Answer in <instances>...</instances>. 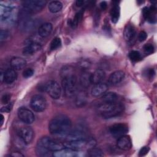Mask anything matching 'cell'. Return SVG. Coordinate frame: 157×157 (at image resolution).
Listing matches in <instances>:
<instances>
[{
  "mask_svg": "<svg viewBox=\"0 0 157 157\" xmlns=\"http://www.w3.org/2000/svg\"><path fill=\"white\" fill-rule=\"evenodd\" d=\"M71 127L72 123L69 118L61 114L51 120L48 124V130L52 135L66 136L71 131Z\"/></svg>",
  "mask_w": 157,
  "mask_h": 157,
  "instance_id": "cell-1",
  "label": "cell"
},
{
  "mask_svg": "<svg viewBox=\"0 0 157 157\" xmlns=\"http://www.w3.org/2000/svg\"><path fill=\"white\" fill-rule=\"evenodd\" d=\"M124 109V105L119 102L112 103H102L98 107V112L105 119L118 117L123 113Z\"/></svg>",
  "mask_w": 157,
  "mask_h": 157,
  "instance_id": "cell-2",
  "label": "cell"
},
{
  "mask_svg": "<svg viewBox=\"0 0 157 157\" xmlns=\"http://www.w3.org/2000/svg\"><path fill=\"white\" fill-rule=\"evenodd\" d=\"M61 85L64 94L67 98L75 96L78 92L77 78L75 75L63 78Z\"/></svg>",
  "mask_w": 157,
  "mask_h": 157,
  "instance_id": "cell-3",
  "label": "cell"
},
{
  "mask_svg": "<svg viewBox=\"0 0 157 157\" xmlns=\"http://www.w3.org/2000/svg\"><path fill=\"white\" fill-rule=\"evenodd\" d=\"M37 144L42 146L51 152L56 151L65 148L63 143H61L58 140L51 139L50 137L47 136L40 138L38 140Z\"/></svg>",
  "mask_w": 157,
  "mask_h": 157,
  "instance_id": "cell-4",
  "label": "cell"
},
{
  "mask_svg": "<svg viewBox=\"0 0 157 157\" xmlns=\"http://www.w3.org/2000/svg\"><path fill=\"white\" fill-rule=\"evenodd\" d=\"M47 2L45 0H28L23 1L22 6L25 12L28 13H32L42 10Z\"/></svg>",
  "mask_w": 157,
  "mask_h": 157,
  "instance_id": "cell-5",
  "label": "cell"
},
{
  "mask_svg": "<svg viewBox=\"0 0 157 157\" xmlns=\"http://www.w3.org/2000/svg\"><path fill=\"white\" fill-rule=\"evenodd\" d=\"M30 105L32 109L35 112H40L45 109L47 101L43 96L40 94H35L31 98Z\"/></svg>",
  "mask_w": 157,
  "mask_h": 157,
  "instance_id": "cell-6",
  "label": "cell"
},
{
  "mask_svg": "<svg viewBox=\"0 0 157 157\" xmlns=\"http://www.w3.org/2000/svg\"><path fill=\"white\" fill-rule=\"evenodd\" d=\"M45 90L48 94L53 99H58L61 93V89L58 83L55 80H49L45 85Z\"/></svg>",
  "mask_w": 157,
  "mask_h": 157,
  "instance_id": "cell-7",
  "label": "cell"
},
{
  "mask_svg": "<svg viewBox=\"0 0 157 157\" xmlns=\"http://www.w3.org/2000/svg\"><path fill=\"white\" fill-rule=\"evenodd\" d=\"M17 115L19 119L25 123L31 124L34 121L35 117L34 113L26 107H20L18 109Z\"/></svg>",
  "mask_w": 157,
  "mask_h": 157,
  "instance_id": "cell-8",
  "label": "cell"
},
{
  "mask_svg": "<svg viewBox=\"0 0 157 157\" xmlns=\"http://www.w3.org/2000/svg\"><path fill=\"white\" fill-rule=\"evenodd\" d=\"M18 136L24 144H29L33 140L34 132L31 127L25 126L20 129L18 131Z\"/></svg>",
  "mask_w": 157,
  "mask_h": 157,
  "instance_id": "cell-9",
  "label": "cell"
},
{
  "mask_svg": "<svg viewBox=\"0 0 157 157\" xmlns=\"http://www.w3.org/2000/svg\"><path fill=\"white\" fill-rule=\"evenodd\" d=\"M13 8L9 5L0 6V18L1 22H10L13 20Z\"/></svg>",
  "mask_w": 157,
  "mask_h": 157,
  "instance_id": "cell-10",
  "label": "cell"
},
{
  "mask_svg": "<svg viewBox=\"0 0 157 157\" xmlns=\"http://www.w3.org/2000/svg\"><path fill=\"white\" fill-rule=\"evenodd\" d=\"M109 131L115 138L118 139L128 132V127L124 123H116L109 127Z\"/></svg>",
  "mask_w": 157,
  "mask_h": 157,
  "instance_id": "cell-11",
  "label": "cell"
},
{
  "mask_svg": "<svg viewBox=\"0 0 157 157\" xmlns=\"http://www.w3.org/2000/svg\"><path fill=\"white\" fill-rule=\"evenodd\" d=\"M52 155L55 157H80L84 154L80 150H74L67 148H64L62 150L54 151Z\"/></svg>",
  "mask_w": 157,
  "mask_h": 157,
  "instance_id": "cell-12",
  "label": "cell"
},
{
  "mask_svg": "<svg viewBox=\"0 0 157 157\" xmlns=\"http://www.w3.org/2000/svg\"><path fill=\"white\" fill-rule=\"evenodd\" d=\"M37 20L31 18H23L20 23V28L25 32H29L34 30L37 26Z\"/></svg>",
  "mask_w": 157,
  "mask_h": 157,
  "instance_id": "cell-13",
  "label": "cell"
},
{
  "mask_svg": "<svg viewBox=\"0 0 157 157\" xmlns=\"http://www.w3.org/2000/svg\"><path fill=\"white\" fill-rule=\"evenodd\" d=\"M42 46L39 42H29L23 48V54L25 56L33 55L40 50Z\"/></svg>",
  "mask_w": 157,
  "mask_h": 157,
  "instance_id": "cell-14",
  "label": "cell"
},
{
  "mask_svg": "<svg viewBox=\"0 0 157 157\" xmlns=\"http://www.w3.org/2000/svg\"><path fill=\"white\" fill-rule=\"evenodd\" d=\"M136 36V32L134 27L130 24L126 25L124 30V37L127 42L129 44H133Z\"/></svg>",
  "mask_w": 157,
  "mask_h": 157,
  "instance_id": "cell-15",
  "label": "cell"
},
{
  "mask_svg": "<svg viewBox=\"0 0 157 157\" xmlns=\"http://www.w3.org/2000/svg\"><path fill=\"white\" fill-rule=\"evenodd\" d=\"M64 145L65 148H70L74 150H80L84 147L86 145L87 142L85 139L77 140H69L64 142Z\"/></svg>",
  "mask_w": 157,
  "mask_h": 157,
  "instance_id": "cell-16",
  "label": "cell"
},
{
  "mask_svg": "<svg viewBox=\"0 0 157 157\" xmlns=\"http://www.w3.org/2000/svg\"><path fill=\"white\" fill-rule=\"evenodd\" d=\"M117 147L123 150H129L132 147L131 139L129 136L124 135L117 139Z\"/></svg>",
  "mask_w": 157,
  "mask_h": 157,
  "instance_id": "cell-17",
  "label": "cell"
},
{
  "mask_svg": "<svg viewBox=\"0 0 157 157\" xmlns=\"http://www.w3.org/2000/svg\"><path fill=\"white\" fill-rule=\"evenodd\" d=\"M125 74L123 71L118 70L112 72L109 77V83L111 85H115L120 83L124 78Z\"/></svg>",
  "mask_w": 157,
  "mask_h": 157,
  "instance_id": "cell-18",
  "label": "cell"
},
{
  "mask_svg": "<svg viewBox=\"0 0 157 157\" xmlns=\"http://www.w3.org/2000/svg\"><path fill=\"white\" fill-rule=\"evenodd\" d=\"M108 90V86L104 83H99L95 84L91 90V94L94 97L102 96Z\"/></svg>",
  "mask_w": 157,
  "mask_h": 157,
  "instance_id": "cell-19",
  "label": "cell"
},
{
  "mask_svg": "<svg viewBox=\"0 0 157 157\" xmlns=\"http://www.w3.org/2000/svg\"><path fill=\"white\" fill-rule=\"evenodd\" d=\"M10 64L11 68L13 69L14 70H21L25 67L26 64V61L23 58L15 56L11 59Z\"/></svg>",
  "mask_w": 157,
  "mask_h": 157,
  "instance_id": "cell-20",
  "label": "cell"
},
{
  "mask_svg": "<svg viewBox=\"0 0 157 157\" xmlns=\"http://www.w3.org/2000/svg\"><path fill=\"white\" fill-rule=\"evenodd\" d=\"M105 77V72L102 69H97L91 75V83L95 85L101 83Z\"/></svg>",
  "mask_w": 157,
  "mask_h": 157,
  "instance_id": "cell-21",
  "label": "cell"
},
{
  "mask_svg": "<svg viewBox=\"0 0 157 157\" xmlns=\"http://www.w3.org/2000/svg\"><path fill=\"white\" fill-rule=\"evenodd\" d=\"M66 139L67 141L69 140H77L85 139V133L80 130H74L70 131L66 135Z\"/></svg>",
  "mask_w": 157,
  "mask_h": 157,
  "instance_id": "cell-22",
  "label": "cell"
},
{
  "mask_svg": "<svg viewBox=\"0 0 157 157\" xmlns=\"http://www.w3.org/2000/svg\"><path fill=\"white\" fill-rule=\"evenodd\" d=\"M88 96L86 93L85 91H80L77 92L75 95V104L77 107H82L84 106L87 102Z\"/></svg>",
  "mask_w": 157,
  "mask_h": 157,
  "instance_id": "cell-23",
  "label": "cell"
},
{
  "mask_svg": "<svg viewBox=\"0 0 157 157\" xmlns=\"http://www.w3.org/2000/svg\"><path fill=\"white\" fill-rule=\"evenodd\" d=\"M52 31V25L50 23H45L40 26L38 29V34L41 37H46Z\"/></svg>",
  "mask_w": 157,
  "mask_h": 157,
  "instance_id": "cell-24",
  "label": "cell"
},
{
  "mask_svg": "<svg viewBox=\"0 0 157 157\" xmlns=\"http://www.w3.org/2000/svg\"><path fill=\"white\" fill-rule=\"evenodd\" d=\"M17 78V74L16 71L12 68L7 69L5 71L4 82L7 84H10L15 82Z\"/></svg>",
  "mask_w": 157,
  "mask_h": 157,
  "instance_id": "cell-25",
  "label": "cell"
},
{
  "mask_svg": "<svg viewBox=\"0 0 157 157\" xmlns=\"http://www.w3.org/2000/svg\"><path fill=\"white\" fill-rule=\"evenodd\" d=\"M118 95L113 92H108L104 93L102 97L101 100L102 101L103 103H112V102H118Z\"/></svg>",
  "mask_w": 157,
  "mask_h": 157,
  "instance_id": "cell-26",
  "label": "cell"
},
{
  "mask_svg": "<svg viewBox=\"0 0 157 157\" xmlns=\"http://www.w3.org/2000/svg\"><path fill=\"white\" fill-rule=\"evenodd\" d=\"M91 75L90 72L87 71L83 72L80 77V85L84 88H88L91 83Z\"/></svg>",
  "mask_w": 157,
  "mask_h": 157,
  "instance_id": "cell-27",
  "label": "cell"
},
{
  "mask_svg": "<svg viewBox=\"0 0 157 157\" xmlns=\"http://www.w3.org/2000/svg\"><path fill=\"white\" fill-rule=\"evenodd\" d=\"M120 7L117 4H113L111 10H110V17L113 23H116L120 17Z\"/></svg>",
  "mask_w": 157,
  "mask_h": 157,
  "instance_id": "cell-28",
  "label": "cell"
},
{
  "mask_svg": "<svg viewBox=\"0 0 157 157\" xmlns=\"http://www.w3.org/2000/svg\"><path fill=\"white\" fill-rule=\"evenodd\" d=\"M48 7L50 12L57 13L62 9L63 4L59 1H53L49 3Z\"/></svg>",
  "mask_w": 157,
  "mask_h": 157,
  "instance_id": "cell-29",
  "label": "cell"
},
{
  "mask_svg": "<svg viewBox=\"0 0 157 157\" xmlns=\"http://www.w3.org/2000/svg\"><path fill=\"white\" fill-rule=\"evenodd\" d=\"M74 75H75L74 68L71 66H65L60 71V76L62 78Z\"/></svg>",
  "mask_w": 157,
  "mask_h": 157,
  "instance_id": "cell-30",
  "label": "cell"
},
{
  "mask_svg": "<svg viewBox=\"0 0 157 157\" xmlns=\"http://www.w3.org/2000/svg\"><path fill=\"white\" fill-rule=\"evenodd\" d=\"M84 10L82 9V10H80L77 13H76L74 18L73 20H69V25L71 26L73 28H75L77 26L79 22L82 20V17H83V14Z\"/></svg>",
  "mask_w": 157,
  "mask_h": 157,
  "instance_id": "cell-31",
  "label": "cell"
},
{
  "mask_svg": "<svg viewBox=\"0 0 157 157\" xmlns=\"http://www.w3.org/2000/svg\"><path fill=\"white\" fill-rule=\"evenodd\" d=\"M88 155L91 157H100L103 156V153L100 148L93 147L88 150Z\"/></svg>",
  "mask_w": 157,
  "mask_h": 157,
  "instance_id": "cell-32",
  "label": "cell"
},
{
  "mask_svg": "<svg viewBox=\"0 0 157 157\" xmlns=\"http://www.w3.org/2000/svg\"><path fill=\"white\" fill-rule=\"evenodd\" d=\"M36 150L37 155L39 156H48L50 155V153H51V151H50L47 148H45L39 145H37V144L36 145Z\"/></svg>",
  "mask_w": 157,
  "mask_h": 157,
  "instance_id": "cell-33",
  "label": "cell"
},
{
  "mask_svg": "<svg viewBox=\"0 0 157 157\" xmlns=\"http://www.w3.org/2000/svg\"><path fill=\"white\" fill-rule=\"evenodd\" d=\"M91 65V63L90 61L86 58L80 59L78 62V66L83 70L88 69Z\"/></svg>",
  "mask_w": 157,
  "mask_h": 157,
  "instance_id": "cell-34",
  "label": "cell"
},
{
  "mask_svg": "<svg viewBox=\"0 0 157 157\" xmlns=\"http://www.w3.org/2000/svg\"><path fill=\"white\" fill-rule=\"evenodd\" d=\"M129 58H130V59L131 61H134V62H137V61H139L141 60L142 56H141V54L138 51L132 50V51L129 52Z\"/></svg>",
  "mask_w": 157,
  "mask_h": 157,
  "instance_id": "cell-35",
  "label": "cell"
},
{
  "mask_svg": "<svg viewBox=\"0 0 157 157\" xmlns=\"http://www.w3.org/2000/svg\"><path fill=\"white\" fill-rule=\"evenodd\" d=\"M61 45V40L59 37L54 38L50 43V48L51 50H54L59 48Z\"/></svg>",
  "mask_w": 157,
  "mask_h": 157,
  "instance_id": "cell-36",
  "label": "cell"
},
{
  "mask_svg": "<svg viewBox=\"0 0 157 157\" xmlns=\"http://www.w3.org/2000/svg\"><path fill=\"white\" fill-rule=\"evenodd\" d=\"M144 51L147 55L151 54L154 52V47L151 44H146L144 46Z\"/></svg>",
  "mask_w": 157,
  "mask_h": 157,
  "instance_id": "cell-37",
  "label": "cell"
},
{
  "mask_svg": "<svg viewBox=\"0 0 157 157\" xmlns=\"http://www.w3.org/2000/svg\"><path fill=\"white\" fill-rule=\"evenodd\" d=\"M9 36H10V33L8 31L1 29V31H0V40H1V42L4 41L6 39H7L9 37Z\"/></svg>",
  "mask_w": 157,
  "mask_h": 157,
  "instance_id": "cell-38",
  "label": "cell"
},
{
  "mask_svg": "<svg viewBox=\"0 0 157 157\" xmlns=\"http://www.w3.org/2000/svg\"><path fill=\"white\" fill-rule=\"evenodd\" d=\"M34 74V71L31 68H28L25 69L23 72V76L25 78H29Z\"/></svg>",
  "mask_w": 157,
  "mask_h": 157,
  "instance_id": "cell-39",
  "label": "cell"
},
{
  "mask_svg": "<svg viewBox=\"0 0 157 157\" xmlns=\"http://www.w3.org/2000/svg\"><path fill=\"white\" fill-rule=\"evenodd\" d=\"M10 94L6 93L4 94L1 97V102L3 104H7L9 103L10 100Z\"/></svg>",
  "mask_w": 157,
  "mask_h": 157,
  "instance_id": "cell-40",
  "label": "cell"
},
{
  "mask_svg": "<svg viewBox=\"0 0 157 157\" xmlns=\"http://www.w3.org/2000/svg\"><path fill=\"white\" fill-rule=\"evenodd\" d=\"M150 150V148L148 147H147V146H145V147H143L140 148L139 152V156H145V155H147L148 153V152Z\"/></svg>",
  "mask_w": 157,
  "mask_h": 157,
  "instance_id": "cell-41",
  "label": "cell"
},
{
  "mask_svg": "<svg viewBox=\"0 0 157 157\" xmlns=\"http://www.w3.org/2000/svg\"><path fill=\"white\" fill-rule=\"evenodd\" d=\"M147 33L144 31H140L139 33L137 38H138L139 41L143 42V41H144L147 39Z\"/></svg>",
  "mask_w": 157,
  "mask_h": 157,
  "instance_id": "cell-42",
  "label": "cell"
},
{
  "mask_svg": "<svg viewBox=\"0 0 157 157\" xmlns=\"http://www.w3.org/2000/svg\"><path fill=\"white\" fill-rule=\"evenodd\" d=\"M12 105H13V104L12 102H10V103L9 102V104H6V106L2 107L1 109V111L4 112H9L12 109Z\"/></svg>",
  "mask_w": 157,
  "mask_h": 157,
  "instance_id": "cell-43",
  "label": "cell"
},
{
  "mask_svg": "<svg viewBox=\"0 0 157 157\" xmlns=\"http://www.w3.org/2000/svg\"><path fill=\"white\" fill-rule=\"evenodd\" d=\"M96 142V140H95L94 139H91L90 140H89L88 142H87L86 145H88L90 147V148L93 147L95 146Z\"/></svg>",
  "mask_w": 157,
  "mask_h": 157,
  "instance_id": "cell-44",
  "label": "cell"
},
{
  "mask_svg": "<svg viewBox=\"0 0 157 157\" xmlns=\"http://www.w3.org/2000/svg\"><path fill=\"white\" fill-rule=\"evenodd\" d=\"M154 75H155V71H154V70H153V69H148V72H147V75H148V77L149 78H151L153 77Z\"/></svg>",
  "mask_w": 157,
  "mask_h": 157,
  "instance_id": "cell-45",
  "label": "cell"
},
{
  "mask_svg": "<svg viewBox=\"0 0 157 157\" xmlns=\"http://www.w3.org/2000/svg\"><path fill=\"white\" fill-rule=\"evenodd\" d=\"M107 7V4L105 1H102L100 3V8L101 9V10H105L106 9Z\"/></svg>",
  "mask_w": 157,
  "mask_h": 157,
  "instance_id": "cell-46",
  "label": "cell"
},
{
  "mask_svg": "<svg viewBox=\"0 0 157 157\" xmlns=\"http://www.w3.org/2000/svg\"><path fill=\"white\" fill-rule=\"evenodd\" d=\"M85 1H82V0H78L76 1V5L77 7H81L85 4Z\"/></svg>",
  "mask_w": 157,
  "mask_h": 157,
  "instance_id": "cell-47",
  "label": "cell"
},
{
  "mask_svg": "<svg viewBox=\"0 0 157 157\" xmlns=\"http://www.w3.org/2000/svg\"><path fill=\"white\" fill-rule=\"evenodd\" d=\"M4 74H5V71H1V81L3 82L4 81Z\"/></svg>",
  "mask_w": 157,
  "mask_h": 157,
  "instance_id": "cell-48",
  "label": "cell"
},
{
  "mask_svg": "<svg viewBox=\"0 0 157 157\" xmlns=\"http://www.w3.org/2000/svg\"><path fill=\"white\" fill-rule=\"evenodd\" d=\"M0 119H1V121H0V123H1V124H0V126H2V124H3V123H4V116L2 115V114H1V115H0Z\"/></svg>",
  "mask_w": 157,
  "mask_h": 157,
  "instance_id": "cell-49",
  "label": "cell"
}]
</instances>
